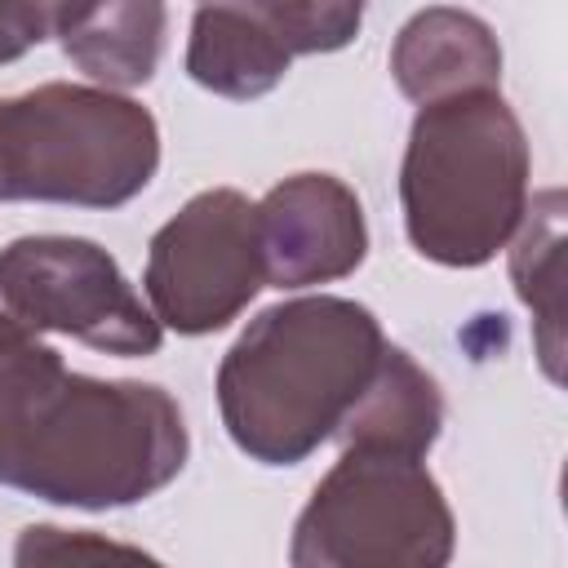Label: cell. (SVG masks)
<instances>
[{"mask_svg": "<svg viewBox=\"0 0 568 568\" xmlns=\"http://www.w3.org/2000/svg\"><path fill=\"white\" fill-rule=\"evenodd\" d=\"M142 284L160 328L182 337L226 328L266 288L253 200L235 186L191 195L151 235Z\"/></svg>", "mask_w": 568, "mask_h": 568, "instance_id": "7", "label": "cell"}, {"mask_svg": "<svg viewBox=\"0 0 568 568\" xmlns=\"http://www.w3.org/2000/svg\"><path fill=\"white\" fill-rule=\"evenodd\" d=\"M457 524L422 457L342 448L288 541V568H448Z\"/></svg>", "mask_w": 568, "mask_h": 568, "instance_id": "5", "label": "cell"}, {"mask_svg": "<svg viewBox=\"0 0 568 568\" xmlns=\"http://www.w3.org/2000/svg\"><path fill=\"white\" fill-rule=\"evenodd\" d=\"M532 155L519 115L497 89L457 93L417 111L399 169L404 231L439 266H484L528 213Z\"/></svg>", "mask_w": 568, "mask_h": 568, "instance_id": "3", "label": "cell"}, {"mask_svg": "<svg viewBox=\"0 0 568 568\" xmlns=\"http://www.w3.org/2000/svg\"><path fill=\"white\" fill-rule=\"evenodd\" d=\"M390 75L417 106L479 93L501 84V44L493 27L466 9H422L413 13L390 49Z\"/></svg>", "mask_w": 568, "mask_h": 568, "instance_id": "10", "label": "cell"}, {"mask_svg": "<svg viewBox=\"0 0 568 568\" xmlns=\"http://www.w3.org/2000/svg\"><path fill=\"white\" fill-rule=\"evenodd\" d=\"M169 9L151 0L120 4H53V36L62 53L106 93L138 89L155 75L164 53Z\"/></svg>", "mask_w": 568, "mask_h": 568, "instance_id": "11", "label": "cell"}, {"mask_svg": "<svg viewBox=\"0 0 568 568\" xmlns=\"http://www.w3.org/2000/svg\"><path fill=\"white\" fill-rule=\"evenodd\" d=\"M53 36V4H0V62L22 58Z\"/></svg>", "mask_w": 568, "mask_h": 568, "instance_id": "15", "label": "cell"}, {"mask_svg": "<svg viewBox=\"0 0 568 568\" xmlns=\"http://www.w3.org/2000/svg\"><path fill=\"white\" fill-rule=\"evenodd\" d=\"M13 568H164V564L129 541L89 528L27 524L13 541Z\"/></svg>", "mask_w": 568, "mask_h": 568, "instance_id": "14", "label": "cell"}, {"mask_svg": "<svg viewBox=\"0 0 568 568\" xmlns=\"http://www.w3.org/2000/svg\"><path fill=\"white\" fill-rule=\"evenodd\" d=\"M510 280L532 311V346L550 382L564 377V191H541L510 240Z\"/></svg>", "mask_w": 568, "mask_h": 568, "instance_id": "13", "label": "cell"}, {"mask_svg": "<svg viewBox=\"0 0 568 568\" xmlns=\"http://www.w3.org/2000/svg\"><path fill=\"white\" fill-rule=\"evenodd\" d=\"M191 439L151 382L71 373L44 342H0V484L49 506L120 510L169 488Z\"/></svg>", "mask_w": 568, "mask_h": 568, "instance_id": "1", "label": "cell"}, {"mask_svg": "<svg viewBox=\"0 0 568 568\" xmlns=\"http://www.w3.org/2000/svg\"><path fill=\"white\" fill-rule=\"evenodd\" d=\"M444 426V395L435 377L399 346L386 342L373 382L337 426L342 448H386L426 457Z\"/></svg>", "mask_w": 568, "mask_h": 568, "instance_id": "12", "label": "cell"}, {"mask_svg": "<svg viewBox=\"0 0 568 568\" xmlns=\"http://www.w3.org/2000/svg\"><path fill=\"white\" fill-rule=\"evenodd\" d=\"M359 4H204L191 18L186 75L217 98L271 93L297 53H333L355 40Z\"/></svg>", "mask_w": 568, "mask_h": 568, "instance_id": "8", "label": "cell"}, {"mask_svg": "<svg viewBox=\"0 0 568 568\" xmlns=\"http://www.w3.org/2000/svg\"><path fill=\"white\" fill-rule=\"evenodd\" d=\"M257 248L271 288H311L351 275L368 253L359 195L333 173H293L257 204Z\"/></svg>", "mask_w": 568, "mask_h": 568, "instance_id": "9", "label": "cell"}, {"mask_svg": "<svg viewBox=\"0 0 568 568\" xmlns=\"http://www.w3.org/2000/svg\"><path fill=\"white\" fill-rule=\"evenodd\" d=\"M75 337L106 355H155L160 320L120 262L80 235H22L0 248V342Z\"/></svg>", "mask_w": 568, "mask_h": 568, "instance_id": "6", "label": "cell"}, {"mask_svg": "<svg viewBox=\"0 0 568 568\" xmlns=\"http://www.w3.org/2000/svg\"><path fill=\"white\" fill-rule=\"evenodd\" d=\"M155 169V115L124 93L53 80L0 98V200L120 209Z\"/></svg>", "mask_w": 568, "mask_h": 568, "instance_id": "4", "label": "cell"}, {"mask_svg": "<svg viewBox=\"0 0 568 568\" xmlns=\"http://www.w3.org/2000/svg\"><path fill=\"white\" fill-rule=\"evenodd\" d=\"M386 333L364 302L293 297L266 306L222 355L217 413L240 453L297 466L337 435L377 373Z\"/></svg>", "mask_w": 568, "mask_h": 568, "instance_id": "2", "label": "cell"}]
</instances>
